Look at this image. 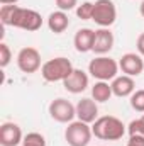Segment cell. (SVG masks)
<instances>
[{"mask_svg":"<svg viewBox=\"0 0 144 146\" xmlns=\"http://www.w3.org/2000/svg\"><path fill=\"white\" fill-rule=\"evenodd\" d=\"M119 68L124 75H129L132 78L139 76L144 72V60L139 53H126L119 60Z\"/></svg>","mask_w":144,"mask_h":146,"instance_id":"9","label":"cell"},{"mask_svg":"<svg viewBox=\"0 0 144 146\" xmlns=\"http://www.w3.org/2000/svg\"><path fill=\"white\" fill-rule=\"evenodd\" d=\"M98 102H95L90 97H85L81 100H78L76 104V117L78 121H83L87 124H93L98 119Z\"/></svg>","mask_w":144,"mask_h":146,"instance_id":"11","label":"cell"},{"mask_svg":"<svg viewBox=\"0 0 144 146\" xmlns=\"http://www.w3.org/2000/svg\"><path fill=\"white\" fill-rule=\"evenodd\" d=\"M70 26V17L66 12L63 10H56V12H51L49 17H48V27L51 33L54 34H61L68 29Z\"/></svg>","mask_w":144,"mask_h":146,"instance_id":"16","label":"cell"},{"mask_svg":"<svg viewBox=\"0 0 144 146\" xmlns=\"http://www.w3.org/2000/svg\"><path fill=\"white\" fill-rule=\"evenodd\" d=\"M17 2L19 0H0L2 5H17Z\"/></svg>","mask_w":144,"mask_h":146,"instance_id":"26","label":"cell"},{"mask_svg":"<svg viewBox=\"0 0 144 146\" xmlns=\"http://www.w3.org/2000/svg\"><path fill=\"white\" fill-rule=\"evenodd\" d=\"M22 146H46V138L41 133H27L22 139Z\"/></svg>","mask_w":144,"mask_h":146,"instance_id":"18","label":"cell"},{"mask_svg":"<svg viewBox=\"0 0 144 146\" xmlns=\"http://www.w3.org/2000/svg\"><path fill=\"white\" fill-rule=\"evenodd\" d=\"M22 129L15 122H3L0 126V145L2 146H17L22 143Z\"/></svg>","mask_w":144,"mask_h":146,"instance_id":"10","label":"cell"},{"mask_svg":"<svg viewBox=\"0 0 144 146\" xmlns=\"http://www.w3.org/2000/svg\"><path fill=\"white\" fill-rule=\"evenodd\" d=\"M75 70L71 65V61L65 56H56V58H51L48 60L46 63H42L41 66V75L46 82H65L71 72Z\"/></svg>","mask_w":144,"mask_h":146,"instance_id":"3","label":"cell"},{"mask_svg":"<svg viewBox=\"0 0 144 146\" xmlns=\"http://www.w3.org/2000/svg\"><path fill=\"white\" fill-rule=\"evenodd\" d=\"M63 87L66 92L70 94H81L88 88V73L80 70V68H75L71 72V75L63 82Z\"/></svg>","mask_w":144,"mask_h":146,"instance_id":"12","label":"cell"},{"mask_svg":"<svg viewBox=\"0 0 144 146\" xmlns=\"http://www.w3.org/2000/svg\"><path fill=\"white\" fill-rule=\"evenodd\" d=\"M127 131H129V136L132 134H139V136H144V121L139 117V119H134L129 122L127 126Z\"/></svg>","mask_w":144,"mask_h":146,"instance_id":"22","label":"cell"},{"mask_svg":"<svg viewBox=\"0 0 144 146\" xmlns=\"http://www.w3.org/2000/svg\"><path fill=\"white\" fill-rule=\"evenodd\" d=\"M117 19V7L112 0H95L92 21L100 27H110Z\"/></svg>","mask_w":144,"mask_h":146,"instance_id":"6","label":"cell"},{"mask_svg":"<svg viewBox=\"0 0 144 146\" xmlns=\"http://www.w3.org/2000/svg\"><path fill=\"white\" fill-rule=\"evenodd\" d=\"M17 66L22 73H36L42 65H41V53L36 48L27 46L22 48L17 54Z\"/></svg>","mask_w":144,"mask_h":146,"instance_id":"8","label":"cell"},{"mask_svg":"<svg viewBox=\"0 0 144 146\" xmlns=\"http://www.w3.org/2000/svg\"><path fill=\"white\" fill-rule=\"evenodd\" d=\"M119 61H115L114 58L110 56H95L90 63H88V73L100 80V82H108V80H114L119 73Z\"/></svg>","mask_w":144,"mask_h":146,"instance_id":"4","label":"cell"},{"mask_svg":"<svg viewBox=\"0 0 144 146\" xmlns=\"http://www.w3.org/2000/svg\"><path fill=\"white\" fill-rule=\"evenodd\" d=\"M114 34L108 27H100L95 31V41H93V48L92 51L98 56H104L107 54L108 51L114 48Z\"/></svg>","mask_w":144,"mask_h":146,"instance_id":"13","label":"cell"},{"mask_svg":"<svg viewBox=\"0 0 144 146\" xmlns=\"http://www.w3.org/2000/svg\"><path fill=\"white\" fill-rule=\"evenodd\" d=\"M0 22L5 27H17L22 31L34 33L42 26L41 14L32 9H24L19 5H2L0 7Z\"/></svg>","mask_w":144,"mask_h":146,"instance_id":"1","label":"cell"},{"mask_svg":"<svg viewBox=\"0 0 144 146\" xmlns=\"http://www.w3.org/2000/svg\"><path fill=\"white\" fill-rule=\"evenodd\" d=\"M54 3L58 10H63V12H70L78 7V0H54Z\"/></svg>","mask_w":144,"mask_h":146,"instance_id":"23","label":"cell"},{"mask_svg":"<svg viewBox=\"0 0 144 146\" xmlns=\"http://www.w3.org/2000/svg\"><path fill=\"white\" fill-rule=\"evenodd\" d=\"M110 85H112V94H114L115 97H120V99L131 97V95L136 92V82H134V78L129 76V75L115 76Z\"/></svg>","mask_w":144,"mask_h":146,"instance_id":"14","label":"cell"},{"mask_svg":"<svg viewBox=\"0 0 144 146\" xmlns=\"http://www.w3.org/2000/svg\"><path fill=\"white\" fill-rule=\"evenodd\" d=\"M93 41H95V31L90 29V27L78 29L75 37H73V44H75V49L78 53H88V51H92Z\"/></svg>","mask_w":144,"mask_h":146,"instance_id":"15","label":"cell"},{"mask_svg":"<svg viewBox=\"0 0 144 146\" xmlns=\"http://www.w3.org/2000/svg\"><path fill=\"white\" fill-rule=\"evenodd\" d=\"M48 110H49L51 119H54L56 122H61V124H70L76 117V106H73L68 99H63V97L51 100Z\"/></svg>","mask_w":144,"mask_h":146,"instance_id":"7","label":"cell"},{"mask_svg":"<svg viewBox=\"0 0 144 146\" xmlns=\"http://www.w3.org/2000/svg\"><path fill=\"white\" fill-rule=\"evenodd\" d=\"M92 133L102 141H119L126 134V126L115 115H102L93 122Z\"/></svg>","mask_w":144,"mask_h":146,"instance_id":"2","label":"cell"},{"mask_svg":"<svg viewBox=\"0 0 144 146\" xmlns=\"http://www.w3.org/2000/svg\"><path fill=\"white\" fill-rule=\"evenodd\" d=\"M114 94H112V85L108 83V82H95V85L92 87V99L95 100V102H100V104H104V102H107L110 100V97H112Z\"/></svg>","mask_w":144,"mask_h":146,"instance_id":"17","label":"cell"},{"mask_svg":"<svg viewBox=\"0 0 144 146\" xmlns=\"http://www.w3.org/2000/svg\"><path fill=\"white\" fill-rule=\"evenodd\" d=\"M141 119H143V121H144V114H143V117H141Z\"/></svg>","mask_w":144,"mask_h":146,"instance_id":"28","label":"cell"},{"mask_svg":"<svg viewBox=\"0 0 144 146\" xmlns=\"http://www.w3.org/2000/svg\"><path fill=\"white\" fill-rule=\"evenodd\" d=\"M139 14H141V15L144 17V0L141 2V5H139Z\"/></svg>","mask_w":144,"mask_h":146,"instance_id":"27","label":"cell"},{"mask_svg":"<svg viewBox=\"0 0 144 146\" xmlns=\"http://www.w3.org/2000/svg\"><path fill=\"white\" fill-rule=\"evenodd\" d=\"M131 100V107L136 110V112H144V88H139V90H136L131 97H129Z\"/></svg>","mask_w":144,"mask_h":146,"instance_id":"19","label":"cell"},{"mask_svg":"<svg viewBox=\"0 0 144 146\" xmlns=\"http://www.w3.org/2000/svg\"><path fill=\"white\" fill-rule=\"evenodd\" d=\"M127 146H144V136H139V134H132V136H129Z\"/></svg>","mask_w":144,"mask_h":146,"instance_id":"24","label":"cell"},{"mask_svg":"<svg viewBox=\"0 0 144 146\" xmlns=\"http://www.w3.org/2000/svg\"><path fill=\"white\" fill-rule=\"evenodd\" d=\"M12 60V51L7 42H0V68H7Z\"/></svg>","mask_w":144,"mask_h":146,"instance_id":"21","label":"cell"},{"mask_svg":"<svg viewBox=\"0 0 144 146\" xmlns=\"http://www.w3.org/2000/svg\"><path fill=\"white\" fill-rule=\"evenodd\" d=\"M92 14H93V2H83L81 5L76 7V15L81 21H92Z\"/></svg>","mask_w":144,"mask_h":146,"instance_id":"20","label":"cell"},{"mask_svg":"<svg viewBox=\"0 0 144 146\" xmlns=\"http://www.w3.org/2000/svg\"><path fill=\"white\" fill-rule=\"evenodd\" d=\"M92 136V126L83 121H73L65 129V141L70 146H88Z\"/></svg>","mask_w":144,"mask_h":146,"instance_id":"5","label":"cell"},{"mask_svg":"<svg viewBox=\"0 0 144 146\" xmlns=\"http://www.w3.org/2000/svg\"><path fill=\"white\" fill-rule=\"evenodd\" d=\"M136 49H137V53L144 58V33H141V34L137 36V41H136Z\"/></svg>","mask_w":144,"mask_h":146,"instance_id":"25","label":"cell"}]
</instances>
